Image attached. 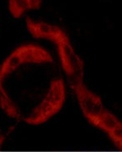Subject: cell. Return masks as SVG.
I'll return each instance as SVG.
<instances>
[{"label":"cell","mask_w":122,"mask_h":152,"mask_svg":"<svg viewBox=\"0 0 122 152\" xmlns=\"http://www.w3.org/2000/svg\"><path fill=\"white\" fill-rule=\"evenodd\" d=\"M66 95L60 66L42 46L20 45L0 66V107L15 121L44 124L60 112Z\"/></svg>","instance_id":"obj_1"}]
</instances>
